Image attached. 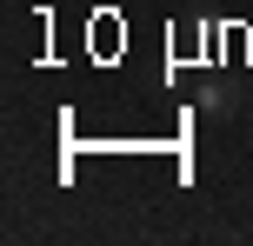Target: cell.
<instances>
[{"label": "cell", "instance_id": "1", "mask_svg": "<svg viewBox=\"0 0 253 246\" xmlns=\"http://www.w3.org/2000/svg\"><path fill=\"white\" fill-rule=\"evenodd\" d=\"M200 113L207 120H227L233 113V87H227V80H207V87H200Z\"/></svg>", "mask_w": 253, "mask_h": 246}]
</instances>
